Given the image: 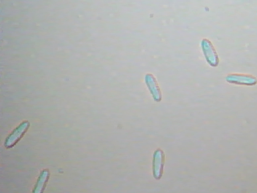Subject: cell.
<instances>
[{
  "instance_id": "1",
  "label": "cell",
  "mask_w": 257,
  "mask_h": 193,
  "mask_svg": "<svg viewBox=\"0 0 257 193\" xmlns=\"http://www.w3.org/2000/svg\"><path fill=\"white\" fill-rule=\"evenodd\" d=\"M202 47L208 63L212 67H217L219 63V58L212 43L207 39H204L202 42Z\"/></svg>"
},
{
  "instance_id": "2",
  "label": "cell",
  "mask_w": 257,
  "mask_h": 193,
  "mask_svg": "<svg viewBox=\"0 0 257 193\" xmlns=\"http://www.w3.org/2000/svg\"><path fill=\"white\" fill-rule=\"evenodd\" d=\"M30 126L28 121L21 123L7 138L5 146L8 148L13 147L26 134Z\"/></svg>"
},
{
  "instance_id": "3",
  "label": "cell",
  "mask_w": 257,
  "mask_h": 193,
  "mask_svg": "<svg viewBox=\"0 0 257 193\" xmlns=\"http://www.w3.org/2000/svg\"><path fill=\"white\" fill-rule=\"evenodd\" d=\"M227 82L238 85L252 86L257 83V79L250 75L231 74L226 78Z\"/></svg>"
},
{
  "instance_id": "4",
  "label": "cell",
  "mask_w": 257,
  "mask_h": 193,
  "mask_svg": "<svg viewBox=\"0 0 257 193\" xmlns=\"http://www.w3.org/2000/svg\"><path fill=\"white\" fill-rule=\"evenodd\" d=\"M165 154L161 149L154 152L153 161V175L156 180H160L163 174Z\"/></svg>"
},
{
  "instance_id": "5",
  "label": "cell",
  "mask_w": 257,
  "mask_h": 193,
  "mask_svg": "<svg viewBox=\"0 0 257 193\" xmlns=\"http://www.w3.org/2000/svg\"><path fill=\"white\" fill-rule=\"evenodd\" d=\"M145 82L154 100L157 102H160L162 99V94L158 83L154 76L151 74H147L145 77Z\"/></svg>"
},
{
  "instance_id": "6",
  "label": "cell",
  "mask_w": 257,
  "mask_h": 193,
  "mask_svg": "<svg viewBox=\"0 0 257 193\" xmlns=\"http://www.w3.org/2000/svg\"><path fill=\"white\" fill-rule=\"evenodd\" d=\"M50 177L49 171L47 169L43 170L39 176L33 193H41L44 192Z\"/></svg>"
}]
</instances>
